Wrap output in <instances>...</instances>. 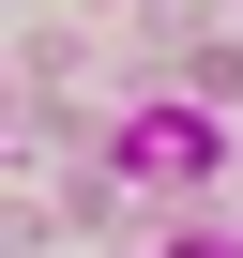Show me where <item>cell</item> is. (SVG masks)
Here are the masks:
<instances>
[{
	"instance_id": "6da1fadb",
	"label": "cell",
	"mask_w": 243,
	"mask_h": 258,
	"mask_svg": "<svg viewBox=\"0 0 243 258\" xmlns=\"http://www.w3.org/2000/svg\"><path fill=\"white\" fill-rule=\"evenodd\" d=\"M213 167H228V121H213L198 91H152V106L106 137V182H137V198H198Z\"/></svg>"
},
{
	"instance_id": "7a4b0ae2",
	"label": "cell",
	"mask_w": 243,
	"mask_h": 258,
	"mask_svg": "<svg viewBox=\"0 0 243 258\" xmlns=\"http://www.w3.org/2000/svg\"><path fill=\"white\" fill-rule=\"evenodd\" d=\"M152 258H243V243H228V228H167Z\"/></svg>"
}]
</instances>
